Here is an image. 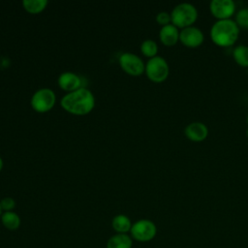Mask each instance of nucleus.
Here are the masks:
<instances>
[{
	"mask_svg": "<svg viewBox=\"0 0 248 248\" xmlns=\"http://www.w3.org/2000/svg\"><path fill=\"white\" fill-rule=\"evenodd\" d=\"M64 110L75 115H85L95 107V97L91 90L81 87L73 92L66 93L60 100Z\"/></svg>",
	"mask_w": 248,
	"mask_h": 248,
	"instance_id": "f257e3e1",
	"label": "nucleus"
},
{
	"mask_svg": "<svg viewBox=\"0 0 248 248\" xmlns=\"http://www.w3.org/2000/svg\"><path fill=\"white\" fill-rule=\"evenodd\" d=\"M240 33V28L233 19L216 20L210 28V39L214 45L220 47L233 46Z\"/></svg>",
	"mask_w": 248,
	"mask_h": 248,
	"instance_id": "f03ea898",
	"label": "nucleus"
},
{
	"mask_svg": "<svg viewBox=\"0 0 248 248\" xmlns=\"http://www.w3.org/2000/svg\"><path fill=\"white\" fill-rule=\"evenodd\" d=\"M198 10L190 3H180L173 7L170 12L171 24L178 29L193 26L198 19Z\"/></svg>",
	"mask_w": 248,
	"mask_h": 248,
	"instance_id": "7ed1b4c3",
	"label": "nucleus"
},
{
	"mask_svg": "<svg viewBox=\"0 0 248 248\" xmlns=\"http://www.w3.org/2000/svg\"><path fill=\"white\" fill-rule=\"evenodd\" d=\"M144 73L149 80L155 83H161L169 78L170 66L164 57L157 55L148 59L145 63Z\"/></svg>",
	"mask_w": 248,
	"mask_h": 248,
	"instance_id": "20e7f679",
	"label": "nucleus"
},
{
	"mask_svg": "<svg viewBox=\"0 0 248 248\" xmlns=\"http://www.w3.org/2000/svg\"><path fill=\"white\" fill-rule=\"evenodd\" d=\"M55 102L56 96L54 91L50 88L43 87L34 92L30 100V105L35 111L45 113L54 107Z\"/></svg>",
	"mask_w": 248,
	"mask_h": 248,
	"instance_id": "39448f33",
	"label": "nucleus"
},
{
	"mask_svg": "<svg viewBox=\"0 0 248 248\" xmlns=\"http://www.w3.org/2000/svg\"><path fill=\"white\" fill-rule=\"evenodd\" d=\"M157 234V227L155 223L149 219H140L133 223L130 235L133 239L140 242H147L152 240Z\"/></svg>",
	"mask_w": 248,
	"mask_h": 248,
	"instance_id": "423d86ee",
	"label": "nucleus"
},
{
	"mask_svg": "<svg viewBox=\"0 0 248 248\" xmlns=\"http://www.w3.org/2000/svg\"><path fill=\"white\" fill-rule=\"evenodd\" d=\"M119 65L126 74L134 77L142 75L145 70L142 59L133 52H123L119 56Z\"/></svg>",
	"mask_w": 248,
	"mask_h": 248,
	"instance_id": "0eeeda50",
	"label": "nucleus"
},
{
	"mask_svg": "<svg viewBox=\"0 0 248 248\" xmlns=\"http://www.w3.org/2000/svg\"><path fill=\"white\" fill-rule=\"evenodd\" d=\"M235 8V3L232 0H212L209 4V11L217 20L232 19Z\"/></svg>",
	"mask_w": 248,
	"mask_h": 248,
	"instance_id": "6e6552de",
	"label": "nucleus"
},
{
	"mask_svg": "<svg viewBox=\"0 0 248 248\" xmlns=\"http://www.w3.org/2000/svg\"><path fill=\"white\" fill-rule=\"evenodd\" d=\"M203 41L202 31L195 25L181 29L179 32V42L188 48H197L202 45Z\"/></svg>",
	"mask_w": 248,
	"mask_h": 248,
	"instance_id": "1a4fd4ad",
	"label": "nucleus"
},
{
	"mask_svg": "<svg viewBox=\"0 0 248 248\" xmlns=\"http://www.w3.org/2000/svg\"><path fill=\"white\" fill-rule=\"evenodd\" d=\"M207 126L201 121H194L189 123L184 129L185 137L193 142H202L208 137Z\"/></svg>",
	"mask_w": 248,
	"mask_h": 248,
	"instance_id": "9d476101",
	"label": "nucleus"
},
{
	"mask_svg": "<svg viewBox=\"0 0 248 248\" xmlns=\"http://www.w3.org/2000/svg\"><path fill=\"white\" fill-rule=\"evenodd\" d=\"M57 82L59 87L67 93L83 87L81 78L76 73L70 71L61 73L57 78Z\"/></svg>",
	"mask_w": 248,
	"mask_h": 248,
	"instance_id": "9b49d317",
	"label": "nucleus"
},
{
	"mask_svg": "<svg viewBox=\"0 0 248 248\" xmlns=\"http://www.w3.org/2000/svg\"><path fill=\"white\" fill-rule=\"evenodd\" d=\"M180 30L173 24H169L161 27L159 31V40L165 46H173L179 42Z\"/></svg>",
	"mask_w": 248,
	"mask_h": 248,
	"instance_id": "f8f14e48",
	"label": "nucleus"
},
{
	"mask_svg": "<svg viewBox=\"0 0 248 248\" xmlns=\"http://www.w3.org/2000/svg\"><path fill=\"white\" fill-rule=\"evenodd\" d=\"M132 246L133 238L128 233H115L107 242V248H132Z\"/></svg>",
	"mask_w": 248,
	"mask_h": 248,
	"instance_id": "ddd939ff",
	"label": "nucleus"
},
{
	"mask_svg": "<svg viewBox=\"0 0 248 248\" xmlns=\"http://www.w3.org/2000/svg\"><path fill=\"white\" fill-rule=\"evenodd\" d=\"M133 223L125 214H117L111 220V227L116 233H128L131 231Z\"/></svg>",
	"mask_w": 248,
	"mask_h": 248,
	"instance_id": "4468645a",
	"label": "nucleus"
},
{
	"mask_svg": "<svg viewBox=\"0 0 248 248\" xmlns=\"http://www.w3.org/2000/svg\"><path fill=\"white\" fill-rule=\"evenodd\" d=\"M0 219H1L2 225L9 231L17 230L21 223L19 215L17 213H16L15 211L3 212Z\"/></svg>",
	"mask_w": 248,
	"mask_h": 248,
	"instance_id": "2eb2a0df",
	"label": "nucleus"
},
{
	"mask_svg": "<svg viewBox=\"0 0 248 248\" xmlns=\"http://www.w3.org/2000/svg\"><path fill=\"white\" fill-rule=\"evenodd\" d=\"M232 58L234 62L243 68L248 67V46L238 45L232 50Z\"/></svg>",
	"mask_w": 248,
	"mask_h": 248,
	"instance_id": "dca6fc26",
	"label": "nucleus"
},
{
	"mask_svg": "<svg viewBox=\"0 0 248 248\" xmlns=\"http://www.w3.org/2000/svg\"><path fill=\"white\" fill-rule=\"evenodd\" d=\"M47 0H23V9L29 14H39L47 6Z\"/></svg>",
	"mask_w": 248,
	"mask_h": 248,
	"instance_id": "f3484780",
	"label": "nucleus"
},
{
	"mask_svg": "<svg viewBox=\"0 0 248 248\" xmlns=\"http://www.w3.org/2000/svg\"><path fill=\"white\" fill-rule=\"evenodd\" d=\"M158 49L157 43L152 39H146L140 44V52L149 59L157 56Z\"/></svg>",
	"mask_w": 248,
	"mask_h": 248,
	"instance_id": "a211bd4d",
	"label": "nucleus"
},
{
	"mask_svg": "<svg viewBox=\"0 0 248 248\" xmlns=\"http://www.w3.org/2000/svg\"><path fill=\"white\" fill-rule=\"evenodd\" d=\"M234 21L239 28H248V8L240 9L235 15Z\"/></svg>",
	"mask_w": 248,
	"mask_h": 248,
	"instance_id": "6ab92c4d",
	"label": "nucleus"
},
{
	"mask_svg": "<svg viewBox=\"0 0 248 248\" xmlns=\"http://www.w3.org/2000/svg\"><path fill=\"white\" fill-rule=\"evenodd\" d=\"M156 22L161 25L162 27L163 26H166V25H169L171 23V18H170V13H168V12H160L156 15Z\"/></svg>",
	"mask_w": 248,
	"mask_h": 248,
	"instance_id": "aec40b11",
	"label": "nucleus"
},
{
	"mask_svg": "<svg viewBox=\"0 0 248 248\" xmlns=\"http://www.w3.org/2000/svg\"><path fill=\"white\" fill-rule=\"evenodd\" d=\"M0 205L3 212L14 211V208L16 207V201L11 197H5L0 200Z\"/></svg>",
	"mask_w": 248,
	"mask_h": 248,
	"instance_id": "412c9836",
	"label": "nucleus"
},
{
	"mask_svg": "<svg viewBox=\"0 0 248 248\" xmlns=\"http://www.w3.org/2000/svg\"><path fill=\"white\" fill-rule=\"evenodd\" d=\"M10 65V60L6 56H0V70L8 68Z\"/></svg>",
	"mask_w": 248,
	"mask_h": 248,
	"instance_id": "4be33fe9",
	"label": "nucleus"
},
{
	"mask_svg": "<svg viewBox=\"0 0 248 248\" xmlns=\"http://www.w3.org/2000/svg\"><path fill=\"white\" fill-rule=\"evenodd\" d=\"M3 165H4V163H3V160H2V158H1V156H0V171H1L2 169H3Z\"/></svg>",
	"mask_w": 248,
	"mask_h": 248,
	"instance_id": "5701e85b",
	"label": "nucleus"
},
{
	"mask_svg": "<svg viewBox=\"0 0 248 248\" xmlns=\"http://www.w3.org/2000/svg\"><path fill=\"white\" fill-rule=\"evenodd\" d=\"M2 213H3V210H2V208H1V205H0V217H1Z\"/></svg>",
	"mask_w": 248,
	"mask_h": 248,
	"instance_id": "b1692460",
	"label": "nucleus"
},
{
	"mask_svg": "<svg viewBox=\"0 0 248 248\" xmlns=\"http://www.w3.org/2000/svg\"><path fill=\"white\" fill-rule=\"evenodd\" d=\"M246 137L248 138V127H247V129H246Z\"/></svg>",
	"mask_w": 248,
	"mask_h": 248,
	"instance_id": "393cba45",
	"label": "nucleus"
},
{
	"mask_svg": "<svg viewBox=\"0 0 248 248\" xmlns=\"http://www.w3.org/2000/svg\"><path fill=\"white\" fill-rule=\"evenodd\" d=\"M246 123H247V127H248V114H247V117H246Z\"/></svg>",
	"mask_w": 248,
	"mask_h": 248,
	"instance_id": "a878e982",
	"label": "nucleus"
}]
</instances>
